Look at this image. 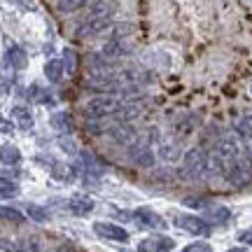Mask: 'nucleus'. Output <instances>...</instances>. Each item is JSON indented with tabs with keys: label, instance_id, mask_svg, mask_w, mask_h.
Segmentation results:
<instances>
[{
	"label": "nucleus",
	"instance_id": "nucleus-3",
	"mask_svg": "<svg viewBox=\"0 0 252 252\" xmlns=\"http://www.w3.org/2000/svg\"><path fill=\"white\" fill-rule=\"evenodd\" d=\"M206 163H208V154L203 147L187 150L185 157H182L180 178H185V180H198L201 175H206Z\"/></svg>",
	"mask_w": 252,
	"mask_h": 252
},
{
	"label": "nucleus",
	"instance_id": "nucleus-1",
	"mask_svg": "<svg viewBox=\"0 0 252 252\" xmlns=\"http://www.w3.org/2000/svg\"><path fill=\"white\" fill-rule=\"evenodd\" d=\"M217 150L224 154V157H229L234 163L252 171V154L248 152V145H245L243 135L238 133L236 128H229V131L222 133V138L217 140Z\"/></svg>",
	"mask_w": 252,
	"mask_h": 252
},
{
	"label": "nucleus",
	"instance_id": "nucleus-15",
	"mask_svg": "<svg viewBox=\"0 0 252 252\" xmlns=\"http://www.w3.org/2000/svg\"><path fill=\"white\" fill-rule=\"evenodd\" d=\"M94 2H98V0H59L56 2V9L61 12V14H72V12H80L84 7H91Z\"/></svg>",
	"mask_w": 252,
	"mask_h": 252
},
{
	"label": "nucleus",
	"instance_id": "nucleus-6",
	"mask_svg": "<svg viewBox=\"0 0 252 252\" xmlns=\"http://www.w3.org/2000/svg\"><path fill=\"white\" fill-rule=\"evenodd\" d=\"M175 226H180V229L189 231L191 236H208V234H210V224H208L203 217L178 215V217H175Z\"/></svg>",
	"mask_w": 252,
	"mask_h": 252
},
{
	"label": "nucleus",
	"instance_id": "nucleus-34",
	"mask_svg": "<svg viewBox=\"0 0 252 252\" xmlns=\"http://www.w3.org/2000/svg\"><path fill=\"white\" fill-rule=\"evenodd\" d=\"M226 252H248L245 248H231V250H226Z\"/></svg>",
	"mask_w": 252,
	"mask_h": 252
},
{
	"label": "nucleus",
	"instance_id": "nucleus-2",
	"mask_svg": "<svg viewBox=\"0 0 252 252\" xmlns=\"http://www.w3.org/2000/svg\"><path fill=\"white\" fill-rule=\"evenodd\" d=\"M119 105H122V100L115 94H98V96H94L91 100L84 103L82 112L87 119H108L117 112Z\"/></svg>",
	"mask_w": 252,
	"mask_h": 252
},
{
	"label": "nucleus",
	"instance_id": "nucleus-18",
	"mask_svg": "<svg viewBox=\"0 0 252 252\" xmlns=\"http://www.w3.org/2000/svg\"><path fill=\"white\" fill-rule=\"evenodd\" d=\"M52 126H54L56 131H61V133H72L75 122H72L70 112H54L52 115Z\"/></svg>",
	"mask_w": 252,
	"mask_h": 252
},
{
	"label": "nucleus",
	"instance_id": "nucleus-8",
	"mask_svg": "<svg viewBox=\"0 0 252 252\" xmlns=\"http://www.w3.org/2000/svg\"><path fill=\"white\" fill-rule=\"evenodd\" d=\"M143 112H145V103L140 98H133V100H124V103L119 105L117 112H115L112 117L117 119V122H124V124H128V122H133V119L140 117Z\"/></svg>",
	"mask_w": 252,
	"mask_h": 252
},
{
	"label": "nucleus",
	"instance_id": "nucleus-7",
	"mask_svg": "<svg viewBox=\"0 0 252 252\" xmlns=\"http://www.w3.org/2000/svg\"><path fill=\"white\" fill-rule=\"evenodd\" d=\"M94 234L105 238V241H115V243H126L128 241V231L122 229L119 224H112V222H96L94 224Z\"/></svg>",
	"mask_w": 252,
	"mask_h": 252
},
{
	"label": "nucleus",
	"instance_id": "nucleus-25",
	"mask_svg": "<svg viewBox=\"0 0 252 252\" xmlns=\"http://www.w3.org/2000/svg\"><path fill=\"white\" fill-rule=\"evenodd\" d=\"M159 154L163 161H175L178 159V145L175 143H161L159 145Z\"/></svg>",
	"mask_w": 252,
	"mask_h": 252
},
{
	"label": "nucleus",
	"instance_id": "nucleus-33",
	"mask_svg": "<svg viewBox=\"0 0 252 252\" xmlns=\"http://www.w3.org/2000/svg\"><path fill=\"white\" fill-rule=\"evenodd\" d=\"M0 131H2V133H9V131H12V126H9L2 117H0Z\"/></svg>",
	"mask_w": 252,
	"mask_h": 252
},
{
	"label": "nucleus",
	"instance_id": "nucleus-31",
	"mask_svg": "<svg viewBox=\"0 0 252 252\" xmlns=\"http://www.w3.org/2000/svg\"><path fill=\"white\" fill-rule=\"evenodd\" d=\"M182 252H213V248L208 243H189L187 248H182Z\"/></svg>",
	"mask_w": 252,
	"mask_h": 252
},
{
	"label": "nucleus",
	"instance_id": "nucleus-23",
	"mask_svg": "<svg viewBox=\"0 0 252 252\" xmlns=\"http://www.w3.org/2000/svg\"><path fill=\"white\" fill-rule=\"evenodd\" d=\"M0 220H5V222H14V224H21L26 217L19 213L17 208H9V206H0Z\"/></svg>",
	"mask_w": 252,
	"mask_h": 252
},
{
	"label": "nucleus",
	"instance_id": "nucleus-4",
	"mask_svg": "<svg viewBox=\"0 0 252 252\" xmlns=\"http://www.w3.org/2000/svg\"><path fill=\"white\" fill-rule=\"evenodd\" d=\"M152 138L157 140V131L154 128H150L147 131V138H143V140H135L131 147H128V159H131V163L133 166H138V168H152L154 161H157V157H154L152 152Z\"/></svg>",
	"mask_w": 252,
	"mask_h": 252
},
{
	"label": "nucleus",
	"instance_id": "nucleus-14",
	"mask_svg": "<svg viewBox=\"0 0 252 252\" xmlns=\"http://www.w3.org/2000/svg\"><path fill=\"white\" fill-rule=\"evenodd\" d=\"M68 210H70L72 215L84 217V215H89L91 210H94V201H91L89 196H72L70 203H68Z\"/></svg>",
	"mask_w": 252,
	"mask_h": 252
},
{
	"label": "nucleus",
	"instance_id": "nucleus-12",
	"mask_svg": "<svg viewBox=\"0 0 252 252\" xmlns=\"http://www.w3.org/2000/svg\"><path fill=\"white\" fill-rule=\"evenodd\" d=\"M100 54L108 61H117V59H124L126 54H131V45L126 40H108V45L100 49Z\"/></svg>",
	"mask_w": 252,
	"mask_h": 252
},
{
	"label": "nucleus",
	"instance_id": "nucleus-32",
	"mask_svg": "<svg viewBox=\"0 0 252 252\" xmlns=\"http://www.w3.org/2000/svg\"><path fill=\"white\" fill-rule=\"evenodd\" d=\"M241 238V243H245V245H252V229H248V231H243V234L238 236Z\"/></svg>",
	"mask_w": 252,
	"mask_h": 252
},
{
	"label": "nucleus",
	"instance_id": "nucleus-5",
	"mask_svg": "<svg viewBox=\"0 0 252 252\" xmlns=\"http://www.w3.org/2000/svg\"><path fill=\"white\" fill-rule=\"evenodd\" d=\"M112 28V17H94V19H84L77 28V35L80 37H91V35H100L103 31Z\"/></svg>",
	"mask_w": 252,
	"mask_h": 252
},
{
	"label": "nucleus",
	"instance_id": "nucleus-10",
	"mask_svg": "<svg viewBox=\"0 0 252 252\" xmlns=\"http://www.w3.org/2000/svg\"><path fill=\"white\" fill-rule=\"evenodd\" d=\"M173 248H175V241L168 236H150L140 241L138 252H171Z\"/></svg>",
	"mask_w": 252,
	"mask_h": 252
},
{
	"label": "nucleus",
	"instance_id": "nucleus-13",
	"mask_svg": "<svg viewBox=\"0 0 252 252\" xmlns=\"http://www.w3.org/2000/svg\"><path fill=\"white\" fill-rule=\"evenodd\" d=\"M238 133L243 135V140H245V145H248V152L252 154V110H248V112H243V117L236 122V126H234Z\"/></svg>",
	"mask_w": 252,
	"mask_h": 252
},
{
	"label": "nucleus",
	"instance_id": "nucleus-26",
	"mask_svg": "<svg viewBox=\"0 0 252 252\" xmlns=\"http://www.w3.org/2000/svg\"><path fill=\"white\" fill-rule=\"evenodd\" d=\"M17 191H19L17 182L9 180V178H0V196H2V198H9V196H14Z\"/></svg>",
	"mask_w": 252,
	"mask_h": 252
},
{
	"label": "nucleus",
	"instance_id": "nucleus-19",
	"mask_svg": "<svg viewBox=\"0 0 252 252\" xmlns=\"http://www.w3.org/2000/svg\"><path fill=\"white\" fill-rule=\"evenodd\" d=\"M0 161L5 166H17L21 161V152H19L14 145H2L0 147Z\"/></svg>",
	"mask_w": 252,
	"mask_h": 252
},
{
	"label": "nucleus",
	"instance_id": "nucleus-22",
	"mask_svg": "<svg viewBox=\"0 0 252 252\" xmlns=\"http://www.w3.org/2000/svg\"><path fill=\"white\" fill-rule=\"evenodd\" d=\"M82 159H84V168L89 175H100L103 173V163H98V159L91 152H82Z\"/></svg>",
	"mask_w": 252,
	"mask_h": 252
},
{
	"label": "nucleus",
	"instance_id": "nucleus-11",
	"mask_svg": "<svg viewBox=\"0 0 252 252\" xmlns=\"http://www.w3.org/2000/svg\"><path fill=\"white\" fill-rule=\"evenodd\" d=\"M135 222L140 226H147V229H163L166 226V222H163L161 215H157L154 210H150V208H138L133 213Z\"/></svg>",
	"mask_w": 252,
	"mask_h": 252
},
{
	"label": "nucleus",
	"instance_id": "nucleus-35",
	"mask_svg": "<svg viewBox=\"0 0 252 252\" xmlns=\"http://www.w3.org/2000/svg\"><path fill=\"white\" fill-rule=\"evenodd\" d=\"M122 252H131V250H122Z\"/></svg>",
	"mask_w": 252,
	"mask_h": 252
},
{
	"label": "nucleus",
	"instance_id": "nucleus-24",
	"mask_svg": "<svg viewBox=\"0 0 252 252\" xmlns=\"http://www.w3.org/2000/svg\"><path fill=\"white\" fill-rule=\"evenodd\" d=\"M52 173H54L56 180H70L72 175H75V168H72L70 163H54Z\"/></svg>",
	"mask_w": 252,
	"mask_h": 252
},
{
	"label": "nucleus",
	"instance_id": "nucleus-28",
	"mask_svg": "<svg viewBox=\"0 0 252 252\" xmlns=\"http://www.w3.org/2000/svg\"><path fill=\"white\" fill-rule=\"evenodd\" d=\"M63 59H65V63H63V65H65V70L72 75V72H75V68H77V54H75L72 49H65Z\"/></svg>",
	"mask_w": 252,
	"mask_h": 252
},
{
	"label": "nucleus",
	"instance_id": "nucleus-17",
	"mask_svg": "<svg viewBox=\"0 0 252 252\" xmlns=\"http://www.w3.org/2000/svg\"><path fill=\"white\" fill-rule=\"evenodd\" d=\"M12 119H14V124L19 128H24V131H31L33 128V115L28 112V108L24 105H17V108L12 110Z\"/></svg>",
	"mask_w": 252,
	"mask_h": 252
},
{
	"label": "nucleus",
	"instance_id": "nucleus-27",
	"mask_svg": "<svg viewBox=\"0 0 252 252\" xmlns=\"http://www.w3.org/2000/svg\"><path fill=\"white\" fill-rule=\"evenodd\" d=\"M208 217L213 220V222H226L231 213L226 210V208H208Z\"/></svg>",
	"mask_w": 252,
	"mask_h": 252
},
{
	"label": "nucleus",
	"instance_id": "nucleus-30",
	"mask_svg": "<svg viewBox=\"0 0 252 252\" xmlns=\"http://www.w3.org/2000/svg\"><path fill=\"white\" fill-rule=\"evenodd\" d=\"M0 252H19L17 241H12L7 236H0Z\"/></svg>",
	"mask_w": 252,
	"mask_h": 252
},
{
	"label": "nucleus",
	"instance_id": "nucleus-21",
	"mask_svg": "<svg viewBox=\"0 0 252 252\" xmlns=\"http://www.w3.org/2000/svg\"><path fill=\"white\" fill-rule=\"evenodd\" d=\"M17 248H19V252H42V243H40V238H35V236L19 238Z\"/></svg>",
	"mask_w": 252,
	"mask_h": 252
},
{
	"label": "nucleus",
	"instance_id": "nucleus-16",
	"mask_svg": "<svg viewBox=\"0 0 252 252\" xmlns=\"http://www.w3.org/2000/svg\"><path fill=\"white\" fill-rule=\"evenodd\" d=\"M7 61H9V65H12L14 70H24V68L28 65V56H26V52H24L21 47L12 45L7 49Z\"/></svg>",
	"mask_w": 252,
	"mask_h": 252
},
{
	"label": "nucleus",
	"instance_id": "nucleus-9",
	"mask_svg": "<svg viewBox=\"0 0 252 252\" xmlns=\"http://www.w3.org/2000/svg\"><path fill=\"white\" fill-rule=\"evenodd\" d=\"M110 138H112V143H115V145L131 147V145L138 140V133H135V128L131 124L117 122V124H112V128H110Z\"/></svg>",
	"mask_w": 252,
	"mask_h": 252
},
{
	"label": "nucleus",
	"instance_id": "nucleus-20",
	"mask_svg": "<svg viewBox=\"0 0 252 252\" xmlns=\"http://www.w3.org/2000/svg\"><path fill=\"white\" fill-rule=\"evenodd\" d=\"M63 70H65V68H63V61H59V59H52V61L45 63V75L49 82H61Z\"/></svg>",
	"mask_w": 252,
	"mask_h": 252
},
{
	"label": "nucleus",
	"instance_id": "nucleus-29",
	"mask_svg": "<svg viewBox=\"0 0 252 252\" xmlns=\"http://www.w3.org/2000/svg\"><path fill=\"white\" fill-rule=\"evenodd\" d=\"M28 215L33 217L35 222H47V210L45 208H40V206H28Z\"/></svg>",
	"mask_w": 252,
	"mask_h": 252
}]
</instances>
